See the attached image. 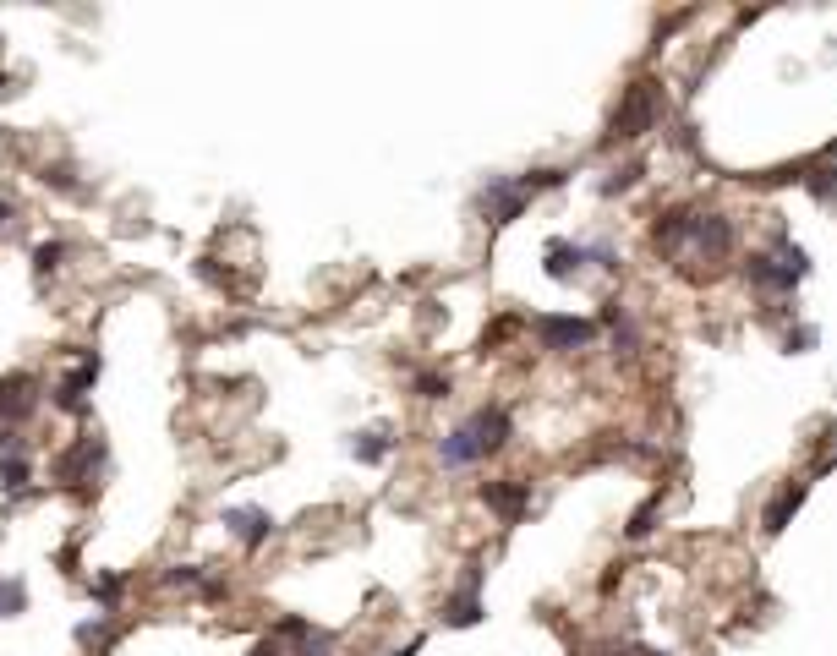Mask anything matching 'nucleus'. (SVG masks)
<instances>
[{"label":"nucleus","mask_w":837,"mask_h":656,"mask_svg":"<svg viewBox=\"0 0 837 656\" xmlns=\"http://www.w3.org/2000/svg\"><path fill=\"white\" fill-rule=\"evenodd\" d=\"M509 432H515L509 410H504V405H482L476 416H465L460 427L449 432L444 443H438V460H444L449 471H460V465H476V460H487V454L504 449Z\"/></svg>","instance_id":"1"},{"label":"nucleus","mask_w":837,"mask_h":656,"mask_svg":"<svg viewBox=\"0 0 837 656\" xmlns=\"http://www.w3.org/2000/svg\"><path fill=\"white\" fill-rule=\"evenodd\" d=\"M564 181V170H531V175H498V181H487L482 186V214H487V225L493 230H504V225H515L520 214H526V203L537 192H548V186Z\"/></svg>","instance_id":"2"},{"label":"nucleus","mask_w":837,"mask_h":656,"mask_svg":"<svg viewBox=\"0 0 837 656\" xmlns=\"http://www.w3.org/2000/svg\"><path fill=\"white\" fill-rule=\"evenodd\" d=\"M805 274H810V252H805V246H794V241H777L772 252H750V257H744V279H750L755 290H772V296H788Z\"/></svg>","instance_id":"3"},{"label":"nucleus","mask_w":837,"mask_h":656,"mask_svg":"<svg viewBox=\"0 0 837 656\" xmlns=\"http://www.w3.org/2000/svg\"><path fill=\"white\" fill-rule=\"evenodd\" d=\"M657 110H662V93H657V82H635L630 93H624V104L613 110V126H608V137L613 143H624V137H641L651 121H657Z\"/></svg>","instance_id":"4"},{"label":"nucleus","mask_w":837,"mask_h":656,"mask_svg":"<svg viewBox=\"0 0 837 656\" xmlns=\"http://www.w3.org/2000/svg\"><path fill=\"white\" fill-rule=\"evenodd\" d=\"M537 339H542L548 350H586L591 339H597V323L564 318V312H548V318H537Z\"/></svg>","instance_id":"5"},{"label":"nucleus","mask_w":837,"mask_h":656,"mask_svg":"<svg viewBox=\"0 0 837 656\" xmlns=\"http://www.w3.org/2000/svg\"><path fill=\"white\" fill-rule=\"evenodd\" d=\"M225 525H230V536H236L241 547H263L274 536V514L269 509H258V503H236V509H225Z\"/></svg>","instance_id":"6"},{"label":"nucleus","mask_w":837,"mask_h":656,"mask_svg":"<svg viewBox=\"0 0 837 656\" xmlns=\"http://www.w3.org/2000/svg\"><path fill=\"white\" fill-rule=\"evenodd\" d=\"M444 624H449V629L482 624V564H471V574H465V585H460V596H449V602H444Z\"/></svg>","instance_id":"7"},{"label":"nucleus","mask_w":837,"mask_h":656,"mask_svg":"<svg viewBox=\"0 0 837 656\" xmlns=\"http://www.w3.org/2000/svg\"><path fill=\"white\" fill-rule=\"evenodd\" d=\"M482 503L504 525H515V520H526V509H531V487L526 482H487L482 487Z\"/></svg>","instance_id":"8"},{"label":"nucleus","mask_w":837,"mask_h":656,"mask_svg":"<svg viewBox=\"0 0 837 656\" xmlns=\"http://www.w3.org/2000/svg\"><path fill=\"white\" fill-rule=\"evenodd\" d=\"M690 246H695L701 257H712V263H717V257H728V246H734V225H728L723 214H701V219H695Z\"/></svg>","instance_id":"9"},{"label":"nucleus","mask_w":837,"mask_h":656,"mask_svg":"<svg viewBox=\"0 0 837 656\" xmlns=\"http://www.w3.org/2000/svg\"><path fill=\"white\" fill-rule=\"evenodd\" d=\"M805 492H810L805 482H794V487H783V492H777V498L761 509V531H766V536L788 531V520H794V514L805 509Z\"/></svg>","instance_id":"10"},{"label":"nucleus","mask_w":837,"mask_h":656,"mask_svg":"<svg viewBox=\"0 0 837 656\" xmlns=\"http://www.w3.org/2000/svg\"><path fill=\"white\" fill-rule=\"evenodd\" d=\"M0 487H6V492H22V487H28V449H22L17 432H6V438H0Z\"/></svg>","instance_id":"11"},{"label":"nucleus","mask_w":837,"mask_h":656,"mask_svg":"<svg viewBox=\"0 0 837 656\" xmlns=\"http://www.w3.org/2000/svg\"><path fill=\"white\" fill-rule=\"evenodd\" d=\"M93 378H99V356H83L77 361V372L55 389V405L61 410H83V400H88V389H93Z\"/></svg>","instance_id":"12"},{"label":"nucleus","mask_w":837,"mask_h":656,"mask_svg":"<svg viewBox=\"0 0 837 656\" xmlns=\"http://www.w3.org/2000/svg\"><path fill=\"white\" fill-rule=\"evenodd\" d=\"M351 454H356L362 465H383V460L394 454V427H389V421H378V427L356 432V438H351Z\"/></svg>","instance_id":"13"},{"label":"nucleus","mask_w":837,"mask_h":656,"mask_svg":"<svg viewBox=\"0 0 837 656\" xmlns=\"http://www.w3.org/2000/svg\"><path fill=\"white\" fill-rule=\"evenodd\" d=\"M99 460H104V443H99V438H77V449H66V454H61L55 476H61V482H77V476H88Z\"/></svg>","instance_id":"14"},{"label":"nucleus","mask_w":837,"mask_h":656,"mask_svg":"<svg viewBox=\"0 0 837 656\" xmlns=\"http://www.w3.org/2000/svg\"><path fill=\"white\" fill-rule=\"evenodd\" d=\"M580 263H591V257H586V246H575V241H548V252H542L548 279H575Z\"/></svg>","instance_id":"15"},{"label":"nucleus","mask_w":837,"mask_h":656,"mask_svg":"<svg viewBox=\"0 0 837 656\" xmlns=\"http://www.w3.org/2000/svg\"><path fill=\"white\" fill-rule=\"evenodd\" d=\"M279 635L296 640V656H334V640L323 635V629H312L307 618H285V624H279Z\"/></svg>","instance_id":"16"},{"label":"nucleus","mask_w":837,"mask_h":656,"mask_svg":"<svg viewBox=\"0 0 837 656\" xmlns=\"http://www.w3.org/2000/svg\"><path fill=\"white\" fill-rule=\"evenodd\" d=\"M33 389H39L33 378H6V383H0V421H6V416H28V410H33Z\"/></svg>","instance_id":"17"},{"label":"nucleus","mask_w":837,"mask_h":656,"mask_svg":"<svg viewBox=\"0 0 837 656\" xmlns=\"http://www.w3.org/2000/svg\"><path fill=\"white\" fill-rule=\"evenodd\" d=\"M602 323L613 328V345H619L624 356H630V350H635V339H641V334H635V323H630V312H624L619 301H608V307H602Z\"/></svg>","instance_id":"18"},{"label":"nucleus","mask_w":837,"mask_h":656,"mask_svg":"<svg viewBox=\"0 0 837 656\" xmlns=\"http://www.w3.org/2000/svg\"><path fill=\"white\" fill-rule=\"evenodd\" d=\"M657 509H662V492H657V498H646L641 509L630 514V525H624V531H630L635 542H641V536H651V531H657Z\"/></svg>","instance_id":"19"},{"label":"nucleus","mask_w":837,"mask_h":656,"mask_svg":"<svg viewBox=\"0 0 837 656\" xmlns=\"http://www.w3.org/2000/svg\"><path fill=\"white\" fill-rule=\"evenodd\" d=\"M22 607H28V585H22V580H0V618L22 613Z\"/></svg>","instance_id":"20"},{"label":"nucleus","mask_w":837,"mask_h":656,"mask_svg":"<svg viewBox=\"0 0 837 656\" xmlns=\"http://www.w3.org/2000/svg\"><path fill=\"white\" fill-rule=\"evenodd\" d=\"M61 257H66V241H39L33 246V268H39V274H55Z\"/></svg>","instance_id":"21"},{"label":"nucleus","mask_w":837,"mask_h":656,"mask_svg":"<svg viewBox=\"0 0 837 656\" xmlns=\"http://www.w3.org/2000/svg\"><path fill=\"white\" fill-rule=\"evenodd\" d=\"M77 640H83V646H93V651H104V646L115 640V624H110V618H93V624L77 629Z\"/></svg>","instance_id":"22"},{"label":"nucleus","mask_w":837,"mask_h":656,"mask_svg":"<svg viewBox=\"0 0 837 656\" xmlns=\"http://www.w3.org/2000/svg\"><path fill=\"white\" fill-rule=\"evenodd\" d=\"M641 175H646V170H641V164H624V170H619V175H613V181H602V192H608V197H619V192H630V186H635V181H641Z\"/></svg>","instance_id":"23"},{"label":"nucleus","mask_w":837,"mask_h":656,"mask_svg":"<svg viewBox=\"0 0 837 656\" xmlns=\"http://www.w3.org/2000/svg\"><path fill=\"white\" fill-rule=\"evenodd\" d=\"M416 394H422V400H444L449 378H444V372H422V378H416Z\"/></svg>","instance_id":"24"},{"label":"nucleus","mask_w":837,"mask_h":656,"mask_svg":"<svg viewBox=\"0 0 837 656\" xmlns=\"http://www.w3.org/2000/svg\"><path fill=\"white\" fill-rule=\"evenodd\" d=\"M810 192H816L821 203H837V170H816L810 175Z\"/></svg>","instance_id":"25"},{"label":"nucleus","mask_w":837,"mask_h":656,"mask_svg":"<svg viewBox=\"0 0 837 656\" xmlns=\"http://www.w3.org/2000/svg\"><path fill=\"white\" fill-rule=\"evenodd\" d=\"M93 596H99L104 607H115V602H121V574H104V580L93 585Z\"/></svg>","instance_id":"26"},{"label":"nucleus","mask_w":837,"mask_h":656,"mask_svg":"<svg viewBox=\"0 0 837 656\" xmlns=\"http://www.w3.org/2000/svg\"><path fill=\"white\" fill-rule=\"evenodd\" d=\"M810 339H816V334H810V328H794V334H788V339H783V345H788V356H799V350H805V345H810Z\"/></svg>","instance_id":"27"},{"label":"nucleus","mask_w":837,"mask_h":656,"mask_svg":"<svg viewBox=\"0 0 837 656\" xmlns=\"http://www.w3.org/2000/svg\"><path fill=\"white\" fill-rule=\"evenodd\" d=\"M252 656H279V646H274V640H263V646H252Z\"/></svg>","instance_id":"28"},{"label":"nucleus","mask_w":837,"mask_h":656,"mask_svg":"<svg viewBox=\"0 0 837 656\" xmlns=\"http://www.w3.org/2000/svg\"><path fill=\"white\" fill-rule=\"evenodd\" d=\"M416 651H422V640H411V646H405V651H389V656H416Z\"/></svg>","instance_id":"29"},{"label":"nucleus","mask_w":837,"mask_h":656,"mask_svg":"<svg viewBox=\"0 0 837 656\" xmlns=\"http://www.w3.org/2000/svg\"><path fill=\"white\" fill-rule=\"evenodd\" d=\"M6 219H11V203H0V225H6Z\"/></svg>","instance_id":"30"},{"label":"nucleus","mask_w":837,"mask_h":656,"mask_svg":"<svg viewBox=\"0 0 837 656\" xmlns=\"http://www.w3.org/2000/svg\"><path fill=\"white\" fill-rule=\"evenodd\" d=\"M0 88H6V77H0Z\"/></svg>","instance_id":"31"}]
</instances>
